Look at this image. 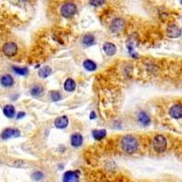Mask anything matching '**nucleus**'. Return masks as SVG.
<instances>
[{"label": "nucleus", "mask_w": 182, "mask_h": 182, "mask_svg": "<svg viewBox=\"0 0 182 182\" xmlns=\"http://www.w3.org/2000/svg\"><path fill=\"white\" fill-rule=\"evenodd\" d=\"M121 147L127 154H133L138 149V140L132 135H126L121 139Z\"/></svg>", "instance_id": "obj_1"}, {"label": "nucleus", "mask_w": 182, "mask_h": 182, "mask_svg": "<svg viewBox=\"0 0 182 182\" xmlns=\"http://www.w3.org/2000/svg\"><path fill=\"white\" fill-rule=\"evenodd\" d=\"M153 149L158 153H163L167 149V139L163 135H157L152 141Z\"/></svg>", "instance_id": "obj_2"}, {"label": "nucleus", "mask_w": 182, "mask_h": 182, "mask_svg": "<svg viewBox=\"0 0 182 182\" xmlns=\"http://www.w3.org/2000/svg\"><path fill=\"white\" fill-rule=\"evenodd\" d=\"M77 9L76 4L73 2H67L60 8V13L65 18H69L77 13Z\"/></svg>", "instance_id": "obj_3"}, {"label": "nucleus", "mask_w": 182, "mask_h": 182, "mask_svg": "<svg viewBox=\"0 0 182 182\" xmlns=\"http://www.w3.org/2000/svg\"><path fill=\"white\" fill-rule=\"evenodd\" d=\"M3 53L7 56H15L17 54L18 51V47L17 45L14 42H8L6 43L3 47H2Z\"/></svg>", "instance_id": "obj_4"}, {"label": "nucleus", "mask_w": 182, "mask_h": 182, "mask_svg": "<svg viewBox=\"0 0 182 182\" xmlns=\"http://www.w3.org/2000/svg\"><path fill=\"white\" fill-rule=\"evenodd\" d=\"M125 26V21L123 18L120 17H117L114 20H112L111 24H110V30L113 33H118L119 31L123 29Z\"/></svg>", "instance_id": "obj_5"}, {"label": "nucleus", "mask_w": 182, "mask_h": 182, "mask_svg": "<svg viewBox=\"0 0 182 182\" xmlns=\"http://www.w3.org/2000/svg\"><path fill=\"white\" fill-rule=\"evenodd\" d=\"M167 35L168 38H177L181 35V30L177 25H169L167 28Z\"/></svg>", "instance_id": "obj_6"}, {"label": "nucleus", "mask_w": 182, "mask_h": 182, "mask_svg": "<svg viewBox=\"0 0 182 182\" xmlns=\"http://www.w3.org/2000/svg\"><path fill=\"white\" fill-rule=\"evenodd\" d=\"M169 115L171 117L175 119L182 118V105L181 104H176L172 106L169 109Z\"/></svg>", "instance_id": "obj_7"}, {"label": "nucleus", "mask_w": 182, "mask_h": 182, "mask_svg": "<svg viewBox=\"0 0 182 182\" xmlns=\"http://www.w3.org/2000/svg\"><path fill=\"white\" fill-rule=\"evenodd\" d=\"M19 136H20V131L18 129H7L1 134V138L3 139H8L11 138H17Z\"/></svg>", "instance_id": "obj_8"}, {"label": "nucleus", "mask_w": 182, "mask_h": 182, "mask_svg": "<svg viewBox=\"0 0 182 182\" xmlns=\"http://www.w3.org/2000/svg\"><path fill=\"white\" fill-rule=\"evenodd\" d=\"M68 125V118L66 116H61L56 118L55 120V126L56 128L59 129H66Z\"/></svg>", "instance_id": "obj_9"}, {"label": "nucleus", "mask_w": 182, "mask_h": 182, "mask_svg": "<svg viewBox=\"0 0 182 182\" xmlns=\"http://www.w3.org/2000/svg\"><path fill=\"white\" fill-rule=\"evenodd\" d=\"M103 50H104V52H105L106 55L111 56H114L117 53V47L113 43L106 42L103 45Z\"/></svg>", "instance_id": "obj_10"}, {"label": "nucleus", "mask_w": 182, "mask_h": 182, "mask_svg": "<svg viewBox=\"0 0 182 182\" xmlns=\"http://www.w3.org/2000/svg\"><path fill=\"white\" fill-rule=\"evenodd\" d=\"M138 122L143 126V127H147L150 124V117L146 112H140L138 117Z\"/></svg>", "instance_id": "obj_11"}, {"label": "nucleus", "mask_w": 182, "mask_h": 182, "mask_svg": "<svg viewBox=\"0 0 182 182\" xmlns=\"http://www.w3.org/2000/svg\"><path fill=\"white\" fill-rule=\"evenodd\" d=\"M83 143V137L79 133H74L71 136V145L75 147H80Z\"/></svg>", "instance_id": "obj_12"}, {"label": "nucleus", "mask_w": 182, "mask_h": 182, "mask_svg": "<svg viewBox=\"0 0 182 182\" xmlns=\"http://www.w3.org/2000/svg\"><path fill=\"white\" fill-rule=\"evenodd\" d=\"M83 67L87 71H95L97 69V68H98L97 64L91 59H86L85 61L83 62Z\"/></svg>", "instance_id": "obj_13"}, {"label": "nucleus", "mask_w": 182, "mask_h": 182, "mask_svg": "<svg viewBox=\"0 0 182 182\" xmlns=\"http://www.w3.org/2000/svg\"><path fill=\"white\" fill-rule=\"evenodd\" d=\"M3 112H4V115L8 118H12L16 115V109H15L14 106H12V105L5 106L4 109H3Z\"/></svg>", "instance_id": "obj_14"}, {"label": "nucleus", "mask_w": 182, "mask_h": 182, "mask_svg": "<svg viewBox=\"0 0 182 182\" xmlns=\"http://www.w3.org/2000/svg\"><path fill=\"white\" fill-rule=\"evenodd\" d=\"M0 82H1L2 86L8 87L14 84V79L10 75H4V76H2L1 78H0Z\"/></svg>", "instance_id": "obj_15"}, {"label": "nucleus", "mask_w": 182, "mask_h": 182, "mask_svg": "<svg viewBox=\"0 0 182 182\" xmlns=\"http://www.w3.org/2000/svg\"><path fill=\"white\" fill-rule=\"evenodd\" d=\"M82 43L86 47H90L95 43V37L91 34H86L82 38Z\"/></svg>", "instance_id": "obj_16"}, {"label": "nucleus", "mask_w": 182, "mask_h": 182, "mask_svg": "<svg viewBox=\"0 0 182 182\" xmlns=\"http://www.w3.org/2000/svg\"><path fill=\"white\" fill-rule=\"evenodd\" d=\"M64 88L68 92H72L76 88V82L72 78H68L64 83Z\"/></svg>", "instance_id": "obj_17"}, {"label": "nucleus", "mask_w": 182, "mask_h": 182, "mask_svg": "<svg viewBox=\"0 0 182 182\" xmlns=\"http://www.w3.org/2000/svg\"><path fill=\"white\" fill-rule=\"evenodd\" d=\"M92 136L96 140H101L107 136L106 129H94L92 131Z\"/></svg>", "instance_id": "obj_18"}, {"label": "nucleus", "mask_w": 182, "mask_h": 182, "mask_svg": "<svg viewBox=\"0 0 182 182\" xmlns=\"http://www.w3.org/2000/svg\"><path fill=\"white\" fill-rule=\"evenodd\" d=\"M43 92H44V88L40 85H35L34 86H32L31 90H30V93H31L33 97H39L43 94Z\"/></svg>", "instance_id": "obj_19"}, {"label": "nucleus", "mask_w": 182, "mask_h": 182, "mask_svg": "<svg viewBox=\"0 0 182 182\" xmlns=\"http://www.w3.org/2000/svg\"><path fill=\"white\" fill-rule=\"evenodd\" d=\"M51 72H52L51 68L48 67V66H45V67H43V68H41L39 69V71H38V76H39L40 77H42V78H46V77H47L51 74Z\"/></svg>", "instance_id": "obj_20"}, {"label": "nucleus", "mask_w": 182, "mask_h": 182, "mask_svg": "<svg viewBox=\"0 0 182 182\" xmlns=\"http://www.w3.org/2000/svg\"><path fill=\"white\" fill-rule=\"evenodd\" d=\"M13 70L15 71L16 74L20 75V76H26L28 73L27 68H19V67H13Z\"/></svg>", "instance_id": "obj_21"}, {"label": "nucleus", "mask_w": 182, "mask_h": 182, "mask_svg": "<svg viewBox=\"0 0 182 182\" xmlns=\"http://www.w3.org/2000/svg\"><path fill=\"white\" fill-rule=\"evenodd\" d=\"M50 98L53 101H59L60 99H62V96L60 94V92L58 91H51L50 92Z\"/></svg>", "instance_id": "obj_22"}, {"label": "nucleus", "mask_w": 182, "mask_h": 182, "mask_svg": "<svg viewBox=\"0 0 182 182\" xmlns=\"http://www.w3.org/2000/svg\"><path fill=\"white\" fill-rule=\"evenodd\" d=\"M31 177L36 180V181H38V180H41L43 177H44V174L41 172V171H35L31 174Z\"/></svg>", "instance_id": "obj_23"}, {"label": "nucleus", "mask_w": 182, "mask_h": 182, "mask_svg": "<svg viewBox=\"0 0 182 182\" xmlns=\"http://www.w3.org/2000/svg\"><path fill=\"white\" fill-rule=\"evenodd\" d=\"M73 172H74V171H72V170H69V171L65 172L64 175H63L62 182H70V179H71V177H72Z\"/></svg>", "instance_id": "obj_24"}, {"label": "nucleus", "mask_w": 182, "mask_h": 182, "mask_svg": "<svg viewBox=\"0 0 182 182\" xmlns=\"http://www.w3.org/2000/svg\"><path fill=\"white\" fill-rule=\"evenodd\" d=\"M106 0H89V4L93 7H100L105 3Z\"/></svg>", "instance_id": "obj_25"}, {"label": "nucleus", "mask_w": 182, "mask_h": 182, "mask_svg": "<svg viewBox=\"0 0 182 182\" xmlns=\"http://www.w3.org/2000/svg\"><path fill=\"white\" fill-rule=\"evenodd\" d=\"M13 166L17 167V168H26L27 163L26 161H23V160H17L13 163Z\"/></svg>", "instance_id": "obj_26"}, {"label": "nucleus", "mask_w": 182, "mask_h": 182, "mask_svg": "<svg viewBox=\"0 0 182 182\" xmlns=\"http://www.w3.org/2000/svg\"><path fill=\"white\" fill-rule=\"evenodd\" d=\"M70 182H79V176L77 174V171H74L70 179Z\"/></svg>", "instance_id": "obj_27"}, {"label": "nucleus", "mask_w": 182, "mask_h": 182, "mask_svg": "<svg viewBox=\"0 0 182 182\" xmlns=\"http://www.w3.org/2000/svg\"><path fill=\"white\" fill-rule=\"evenodd\" d=\"M25 116H26L25 112H19V113L17 114V119H20V118L24 117Z\"/></svg>", "instance_id": "obj_28"}, {"label": "nucleus", "mask_w": 182, "mask_h": 182, "mask_svg": "<svg viewBox=\"0 0 182 182\" xmlns=\"http://www.w3.org/2000/svg\"><path fill=\"white\" fill-rule=\"evenodd\" d=\"M89 118H90V119H95V118H96V114H95V112H91V113H90Z\"/></svg>", "instance_id": "obj_29"}, {"label": "nucleus", "mask_w": 182, "mask_h": 182, "mask_svg": "<svg viewBox=\"0 0 182 182\" xmlns=\"http://www.w3.org/2000/svg\"><path fill=\"white\" fill-rule=\"evenodd\" d=\"M180 3H181V4H182V0H180Z\"/></svg>", "instance_id": "obj_30"}, {"label": "nucleus", "mask_w": 182, "mask_h": 182, "mask_svg": "<svg viewBox=\"0 0 182 182\" xmlns=\"http://www.w3.org/2000/svg\"><path fill=\"white\" fill-rule=\"evenodd\" d=\"M181 34H182V31H181Z\"/></svg>", "instance_id": "obj_31"}]
</instances>
